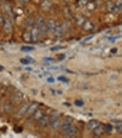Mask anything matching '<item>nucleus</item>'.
I'll use <instances>...</instances> for the list:
<instances>
[{"label": "nucleus", "mask_w": 122, "mask_h": 138, "mask_svg": "<svg viewBox=\"0 0 122 138\" xmlns=\"http://www.w3.org/2000/svg\"><path fill=\"white\" fill-rule=\"evenodd\" d=\"M63 135H66V137H76V135H77V130L74 128L73 124H72L70 127H67V128L63 131Z\"/></svg>", "instance_id": "obj_1"}, {"label": "nucleus", "mask_w": 122, "mask_h": 138, "mask_svg": "<svg viewBox=\"0 0 122 138\" xmlns=\"http://www.w3.org/2000/svg\"><path fill=\"white\" fill-rule=\"evenodd\" d=\"M37 27H38V29L41 31V33H45V31H46V22H45V20H44L42 17H41V18H38Z\"/></svg>", "instance_id": "obj_2"}, {"label": "nucleus", "mask_w": 122, "mask_h": 138, "mask_svg": "<svg viewBox=\"0 0 122 138\" xmlns=\"http://www.w3.org/2000/svg\"><path fill=\"white\" fill-rule=\"evenodd\" d=\"M39 108V105H38L37 102H34V103H30V108H28V110H27V116L28 117H31L35 112H37V109Z\"/></svg>", "instance_id": "obj_3"}, {"label": "nucleus", "mask_w": 122, "mask_h": 138, "mask_svg": "<svg viewBox=\"0 0 122 138\" xmlns=\"http://www.w3.org/2000/svg\"><path fill=\"white\" fill-rule=\"evenodd\" d=\"M72 124H73V120H72L70 117H67V119H66L65 121H62V124H60V128H59V130H60V131L63 132L65 130H66L67 127H70Z\"/></svg>", "instance_id": "obj_4"}, {"label": "nucleus", "mask_w": 122, "mask_h": 138, "mask_svg": "<svg viewBox=\"0 0 122 138\" xmlns=\"http://www.w3.org/2000/svg\"><path fill=\"white\" fill-rule=\"evenodd\" d=\"M38 121H39V127H41V128H44V127L49 126V121H51V117H49V116H42V117H41V119H39Z\"/></svg>", "instance_id": "obj_5"}, {"label": "nucleus", "mask_w": 122, "mask_h": 138, "mask_svg": "<svg viewBox=\"0 0 122 138\" xmlns=\"http://www.w3.org/2000/svg\"><path fill=\"white\" fill-rule=\"evenodd\" d=\"M23 99H24V93L20 92V91H14V93H13V100H14V102H21Z\"/></svg>", "instance_id": "obj_6"}, {"label": "nucleus", "mask_w": 122, "mask_h": 138, "mask_svg": "<svg viewBox=\"0 0 122 138\" xmlns=\"http://www.w3.org/2000/svg\"><path fill=\"white\" fill-rule=\"evenodd\" d=\"M98 126H100V121H98V120H90L89 123H87V128L91 130V131H94Z\"/></svg>", "instance_id": "obj_7"}, {"label": "nucleus", "mask_w": 122, "mask_h": 138, "mask_svg": "<svg viewBox=\"0 0 122 138\" xmlns=\"http://www.w3.org/2000/svg\"><path fill=\"white\" fill-rule=\"evenodd\" d=\"M28 108H30V103H25V105H23L21 108H20V110L17 112V116H23V114H27V110H28Z\"/></svg>", "instance_id": "obj_8"}, {"label": "nucleus", "mask_w": 122, "mask_h": 138, "mask_svg": "<svg viewBox=\"0 0 122 138\" xmlns=\"http://www.w3.org/2000/svg\"><path fill=\"white\" fill-rule=\"evenodd\" d=\"M39 33H41V32H38L37 28H34V29L31 31V35H32V42H37V41H38V38H39Z\"/></svg>", "instance_id": "obj_9"}, {"label": "nucleus", "mask_w": 122, "mask_h": 138, "mask_svg": "<svg viewBox=\"0 0 122 138\" xmlns=\"http://www.w3.org/2000/svg\"><path fill=\"white\" fill-rule=\"evenodd\" d=\"M41 117H42V109L38 108V109H37V112H35V113L32 114V119H34V120H39Z\"/></svg>", "instance_id": "obj_10"}, {"label": "nucleus", "mask_w": 122, "mask_h": 138, "mask_svg": "<svg viewBox=\"0 0 122 138\" xmlns=\"http://www.w3.org/2000/svg\"><path fill=\"white\" fill-rule=\"evenodd\" d=\"M94 132H95V135H103L104 132H105V128H104L103 124H100V126H98L97 128L94 130Z\"/></svg>", "instance_id": "obj_11"}, {"label": "nucleus", "mask_w": 122, "mask_h": 138, "mask_svg": "<svg viewBox=\"0 0 122 138\" xmlns=\"http://www.w3.org/2000/svg\"><path fill=\"white\" fill-rule=\"evenodd\" d=\"M49 32H55V28H56V22H55V20H49Z\"/></svg>", "instance_id": "obj_12"}, {"label": "nucleus", "mask_w": 122, "mask_h": 138, "mask_svg": "<svg viewBox=\"0 0 122 138\" xmlns=\"http://www.w3.org/2000/svg\"><path fill=\"white\" fill-rule=\"evenodd\" d=\"M83 28H84V29H87V31H91L93 28H94V25H93L91 21H86L84 24H83Z\"/></svg>", "instance_id": "obj_13"}, {"label": "nucleus", "mask_w": 122, "mask_h": 138, "mask_svg": "<svg viewBox=\"0 0 122 138\" xmlns=\"http://www.w3.org/2000/svg\"><path fill=\"white\" fill-rule=\"evenodd\" d=\"M116 7L114 6L112 2H107V11H115Z\"/></svg>", "instance_id": "obj_14"}, {"label": "nucleus", "mask_w": 122, "mask_h": 138, "mask_svg": "<svg viewBox=\"0 0 122 138\" xmlns=\"http://www.w3.org/2000/svg\"><path fill=\"white\" fill-rule=\"evenodd\" d=\"M23 38H24V41H27V42H32V35H31V32H25L24 35H23Z\"/></svg>", "instance_id": "obj_15"}, {"label": "nucleus", "mask_w": 122, "mask_h": 138, "mask_svg": "<svg viewBox=\"0 0 122 138\" xmlns=\"http://www.w3.org/2000/svg\"><path fill=\"white\" fill-rule=\"evenodd\" d=\"M34 60L31 59V57H24V59H21V64H32Z\"/></svg>", "instance_id": "obj_16"}, {"label": "nucleus", "mask_w": 122, "mask_h": 138, "mask_svg": "<svg viewBox=\"0 0 122 138\" xmlns=\"http://www.w3.org/2000/svg\"><path fill=\"white\" fill-rule=\"evenodd\" d=\"M11 109H13L11 103L6 102V103H4V105H3V110H4V112H11Z\"/></svg>", "instance_id": "obj_17"}, {"label": "nucleus", "mask_w": 122, "mask_h": 138, "mask_svg": "<svg viewBox=\"0 0 122 138\" xmlns=\"http://www.w3.org/2000/svg\"><path fill=\"white\" fill-rule=\"evenodd\" d=\"M115 4H116V10L119 13H122V0H115Z\"/></svg>", "instance_id": "obj_18"}, {"label": "nucleus", "mask_w": 122, "mask_h": 138, "mask_svg": "<svg viewBox=\"0 0 122 138\" xmlns=\"http://www.w3.org/2000/svg\"><path fill=\"white\" fill-rule=\"evenodd\" d=\"M51 6H52V4H51V2H48V0H44L42 7H44L45 10H49V9H51Z\"/></svg>", "instance_id": "obj_19"}, {"label": "nucleus", "mask_w": 122, "mask_h": 138, "mask_svg": "<svg viewBox=\"0 0 122 138\" xmlns=\"http://www.w3.org/2000/svg\"><path fill=\"white\" fill-rule=\"evenodd\" d=\"M21 50L23 52H32L34 50V46H23Z\"/></svg>", "instance_id": "obj_20"}, {"label": "nucleus", "mask_w": 122, "mask_h": 138, "mask_svg": "<svg viewBox=\"0 0 122 138\" xmlns=\"http://www.w3.org/2000/svg\"><path fill=\"white\" fill-rule=\"evenodd\" d=\"M104 128H105V132L112 131V126H111V124H104Z\"/></svg>", "instance_id": "obj_21"}, {"label": "nucleus", "mask_w": 122, "mask_h": 138, "mask_svg": "<svg viewBox=\"0 0 122 138\" xmlns=\"http://www.w3.org/2000/svg\"><path fill=\"white\" fill-rule=\"evenodd\" d=\"M76 24H79V25H83V24H84V20H83L82 17H76Z\"/></svg>", "instance_id": "obj_22"}, {"label": "nucleus", "mask_w": 122, "mask_h": 138, "mask_svg": "<svg viewBox=\"0 0 122 138\" xmlns=\"http://www.w3.org/2000/svg\"><path fill=\"white\" fill-rule=\"evenodd\" d=\"M89 3V0H79V6H84Z\"/></svg>", "instance_id": "obj_23"}, {"label": "nucleus", "mask_w": 122, "mask_h": 138, "mask_svg": "<svg viewBox=\"0 0 122 138\" xmlns=\"http://www.w3.org/2000/svg\"><path fill=\"white\" fill-rule=\"evenodd\" d=\"M60 49H63V46H53L51 50H52V52H55V50H60Z\"/></svg>", "instance_id": "obj_24"}, {"label": "nucleus", "mask_w": 122, "mask_h": 138, "mask_svg": "<svg viewBox=\"0 0 122 138\" xmlns=\"http://www.w3.org/2000/svg\"><path fill=\"white\" fill-rule=\"evenodd\" d=\"M3 24H4V18H3V14L0 13V27H3Z\"/></svg>", "instance_id": "obj_25"}, {"label": "nucleus", "mask_w": 122, "mask_h": 138, "mask_svg": "<svg viewBox=\"0 0 122 138\" xmlns=\"http://www.w3.org/2000/svg\"><path fill=\"white\" fill-rule=\"evenodd\" d=\"M76 106H83V100H76Z\"/></svg>", "instance_id": "obj_26"}, {"label": "nucleus", "mask_w": 122, "mask_h": 138, "mask_svg": "<svg viewBox=\"0 0 122 138\" xmlns=\"http://www.w3.org/2000/svg\"><path fill=\"white\" fill-rule=\"evenodd\" d=\"M59 80H60V81H63V82H67V78H65V77H59Z\"/></svg>", "instance_id": "obj_27"}, {"label": "nucleus", "mask_w": 122, "mask_h": 138, "mask_svg": "<svg viewBox=\"0 0 122 138\" xmlns=\"http://www.w3.org/2000/svg\"><path fill=\"white\" fill-rule=\"evenodd\" d=\"M53 81H55V80H53L52 77H49V78H48V82H53Z\"/></svg>", "instance_id": "obj_28"}, {"label": "nucleus", "mask_w": 122, "mask_h": 138, "mask_svg": "<svg viewBox=\"0 0 122 138\" xmlns=\"http://www.w3.org/2000/svg\"><path fill=\"white\" fill-rule=\"evenodd\" d=\"M20 2H21L23 4H24V3H28V0H20Z\"/></svg>", "instance_id": "obj_29"}, {"label": "nucleus", "mask_w": 122, "mask_h": 138, "mask_svg": "<svg viewBox=\"0 0 122 138\" xmlns=\"http://www.w3.org/2000/svg\"><path fill=\"white\" fill-rule=\"evenodd\" d=\"M2 70H3V66H0V71H2Z\"/></svg>", "instance_id": "obj_30"}, {"label": "nucleus", "mask_w": 122, "mask_h": 138, "mask_svg": "<svg viewBox=\"0 0 122 138\" xmlns=\"http://www.w3.org/2000/svg\"><path fill=\"white\" fill-rule=\"evenodd\" d=\"M63 2H66V3H67V2H69V0H63Z\"/></svg>", "instance_id": "obj_31"}]
</instances>
